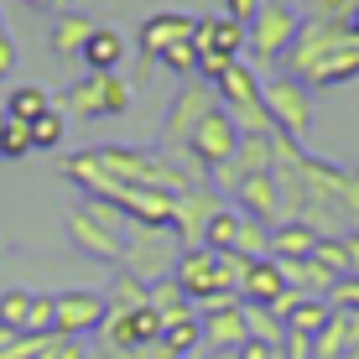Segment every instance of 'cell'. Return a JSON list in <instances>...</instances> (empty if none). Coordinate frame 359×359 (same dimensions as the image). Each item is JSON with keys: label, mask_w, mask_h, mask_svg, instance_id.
<instances>
[{"label": "cell", "mask_w": 359, "mask_h": 359, "mask_svg": "<svg viewBox=\"0 0 359 359\" xmlns=\"http://www.w3.org/2000/svg\"><path fill=\"white\" fill-rule=\"evenodd\" d=\"M281 63L307 89H333V83L359 79V36L349 21H302L292 53Z\"/></svg>", "instance_id": "6da1fadb"}, {"label": "cell", "mask_w": 359, "mask_h": 359, "mask_svg": "<svg viewBox=\"0 0 359 359\" xmlns=\"http://www.w3.org/2000/svg\"><path fill=\"white\" fill-rule=\"evenodd\" d=\"M94 162L109 172V177H120L126 188H151V193H188L198 177H188V167L172 162L167 151H156V146H94Z\"/></svg>", "instance_id": "7a4b0ae2"}, {"label": "cell", "mask_w": 359, "mask_h": 359, "mask_svg": "<svg viewBox=\"0 0 359 359\" xmlns=\"http://www.w3.org/2000/svg\"><path fill=\"white\" fill-rule=\"evenodd\" d=\"M53 109L79 120H109L130 109V83L120 73H83L79 83H68L63 94H53Z\"/></svg>", "instance_id": "3957f363"}, {"label": "cell", "mask_w": 359, "mask_h": 359, "mask_svg": "<svg viewBox=\"0 0 359 359\" xmlns=\"http://www.w3.org/2000/svg\"><path fill=\"white\" fill-rule=\"evenodd\" d=\"M297 27H302V16H297L292 6H281V0H266V6L245 21V53L255 57V73H261V68H276L281 57L292 53Z\"/></svg>", "instance_id": "277c9868"}, {"label": "cell", "mask_w": 359, "mask_h": 359, "mask_svg": "<svg viewBox=\"0 0 359 359\" xmlns=\"http://www.w3.org/2000/svg\"><path fill=\"white\" fill-rule=\"evenodd\" d=\"M214 94H219V104L229 109V120H234L240 135H276V126H271V115L261 104V73L245 63V57L214 83Z\"/></svg>", "instance_id": "5b68a950"}, {"label": "cell", "mask_w": 359, "mask_h": 359, "mask_svg": "<svg viewBox=\"0 0 359 359\" xmlns=\"http://www.w3.org/2000/svg\"><path fill=\"white\" fill-rule=\"evenodd\" d=\"M172 281L182 287V297L203 313V307L214 302H240V292H234V281L224 276V266H219L214 250H203V245H193V250L177 255V266H172Z\"/></svg>", "instance_id": "8992f818"}, {"label": "cell", "mask_w": 359, "mask_h": 359, "mask_svg": "<svg viewBox=\"0 0 359 359\" xmlns=\"http://www.w3.org/2000/svg\"><path fill=\"white\" fill-rule=\"evenodd\" d=\"M261 104H266L276 135L302 146V135L313 130V89L302 79H292V73H271V79H261Z\"/></svg>", "instance_id": "52a82bcc"}, {"label": "cell", "mask_w": 359, "mask_h": 359, "mask_svg": "<svg viewBox=\"0 0 359 359\" xmlns=\"http://www.w3.org/2000/svg\"><path fill=\"white\" fill-rule=\"evenodd\" d=\"M234 151H240V130H234L229 109H224V104H214L203 120H198V130H193L188 151H182V167H188V177L203 182L208 172H219Z\"/></svg>", "instance_id": "ba28073f"}, {"label": "cell", "mask_w": 359, "mask_h": 359, "mask_svg": "<svg viewBox=\"0 0 359 359\" xmlns=\"http://www.w3.org/2000/svg\"><path fill=\"white\" fill-rule=\"evenodd\" d=\"M182 255V240L172 229H146V224H130V240H126V255H120V271L135 281H167L172 266Z\"/></svg>", "instance_id": "9c48e42d"}, {"label": "cell", "mask_w": 359, "mask_h": 359, "mask_svg": "<svg viewBox=\"0 0 359 359\" xmlns=\"http://www.w3.org/2000/svg\"><path fill=\"white\" fill-rule=\"evenodd\" d=\"M214 104H219V94L208 89L203 79H182V89L172 94V104H167V115H162V151L172 156V162H182V151H188L198 120H203Z\"/></svg>", "instance_id": "30bf717a"}, {"label": "cell", "mask_w": 359, "mask_h": 359, "mask_svg": "<svg viewBox=\"0 0 359 359\" xmlns=\"http://www.w3.org/2000/svg\"><path fill=\"white\" fill-rule=\"evenodd\" d=\"M104 313H109L104 292H89V287L57 292L53 297V333H63V339H89V333H99Z\"/></svg>", "instance_id": "8fae6325"}, {"label": "cell", "mask_w": 359, "mask_h": 359, "mask_svg": "<svg viewBox=\"0 0 359 359\" xmlns=\"http://www.w3.org/2000/svg\"><path fill=\"white\" fill-rule=\"evenodd\" d=\"M156 339H162V318H156V307H135V313H104V323H99V344L109 349H156Z\"/></svg>", "instance_id": "7c38bea8"}, {"label": "cell", "mask_w": 359, "mask_h": 359, "mask_svg": "<svg viewBox=\"0 0 359 359\" xmlns=\"http://www.w3.org/2000/svg\"><path fill=\"white\" fill-rule=\"evenodd\" d=\"M271 162H276V135H240V151H234L219 172H208V182H214V193H219V188L234 193L245 177L271 172Z\"/></svg>", "instance_id": "4fadbf2b"}, {"label": "cell", "mask_w": 359, "mask_h": 359, "mask_svg": "<svg viewBox=\"0 0 359 359\" xmlns=\"http://www.w3.org/2000/svg\"><path fill=\"white\" fill-rule=\"evenodd\" d=\"M219 208H224V203H219V193L214 188H198V182H193L188 193L172 198V234L182 240V250L203 245V229H208V219H214Z\"/></svg>", "instance_id": "5bb4252c"}, {"label": "cell", "mask_w": 359, "mask_h": 359, "mask_svg": "<svg viewBox=\"0 0 359 359\" xmlns=\"http://www.w3.org/2000/svg\"><path fill=\"white\" fill-rule=\"evenodd\" d=\"M68 234H73V245H79L83 255H94V261H104V266H120V255H126V240L130 234H115V229H104L99 219L89 214V208H68Z\"/></svg>", "instance_id": "9a60e30c"}, {"label": "cell", "mask_w": 359, "mask_h": 359, "mask_svg": "<svg viewBox=\"0 0 359 359\" xmlns=\"http://www.w3.org/2000/svg\"><path fill=\"white\" fill-rule=\"evenodd\" d=\"M193 32H198V21H193V16H182V11H156V16H146V21H141V32H135V47H141L146 63H162L167 47L188 42Z\"/></svg>", "instance_id": "2e32d148"}, {"label": "cell", "mask_w": 359, "mask_h": 359, "mask_svg": "<svg viewBox=\"0 0 359 359\" xmlns=\"http://www.w3.org/2000/svg\"><path fill=\"white\" fill-rule=\"evenodd\" d=\"M198 328H203V349L208 354H234L245 344V302H214L198 313Z\"/></svg>", "instance_id": "e0dca14e"}, {"label": "cell", "mask_w": 359, "mask_h": 359, "mask_svg": "<svg viewBox=\"0 0 359 359\" xmlns=\"http://www.w3.org/2000/svg\"><path fill=\"white\" fill-rule=\"evenodd\" d=\"M281 292H287V276H281V266L271 261V255L250 261V271H245V281H240V302H245V307H276Z\"/></svg>", "instance_id": "ac0fdd59"}, {"label": "cell", "mask_w": 359, "mask_h": 359, "mask_svg": "<svg viewBox=\"0 0 359 359\" xmlns=\"http://www.w3.org/2000/svg\"><path fill=\"white\" fill-rule=\"evenodd\" d=\"M234 198H240V214L245 219H255V224H266V229H276L281 224V208H276V182H271V172H261V177H245L240 188H234Z\"/></svg>", "instance_id": "d6986e66"}, {"label": "cell", "mask_w": 359, "mask_h": 359, "mask_svg": "<svg viewBox=\"0 0 359 359\" xmlns=\"http://www.w3.org/2000/svg\"><path fill=\"white\" fill-rule=\"evenodd\" d=\"M193 42H198V53L245 57V21H234V16H208V21H198Z\"/></svg>", "instance_id": "ffe728a7"}, {"label": "cell", "mask_w": 359, "mask_h": 359, "mask_svg": "<svg viewBox=\"0 0 359 359\" xmlns=\"http://www.w3.org/2000/svg\"><path fill=\"white\" fill-rule=\"evenodd\" d=\"M79 57H83L89 73H120V63H126V36H120L115 27H94Z\"/></svg>", "instance_id": "44dd1931"}, {"label": "cell", "mask_w": 359, "mask_h": 359, "mask_svg": "<svg viewBox=\"0 0 359 359\" xmlns=\"http://www.w3.org/2000/svg\"><path fill=\"white\" fill-rule=\"evenodd\" d=\"M318 245V229L302 224V219H292V224H276L271 229V261H307Z\"/></svg>", "instance_id": "7402d4cb"}, {"label": "cell", "mask_w": 359, "mask_h": 359, "mask_svg": "<svg viewBox=\"0 0 359 359\" xmlns=\"http://www.w3.org/2000/svg\"><path fill=\"white\" fill-rule=\"evenodd\" d=\"M156 349L188 359L193 349H203V328H198V313H182V318H162V339H156Z\"/></svg>", "instance_id": "603a6c76"}, {"label": "cell", "mask_w": 359, "mask_h": 359, "mask_svg": "<svg viewBox=\"0 0 359 359\" xmlns=\"http://www.w3.org/2000/svg\"><path fill=\"white\" fill-rule=\"evenodd\" d=\"M89 32H94L89 16H79V11H63V16L53 21V36H47V42H53L57 57H79L83 42H89Z\"/></svg>", "instance_id": "cb8c5ba5"}, {"label": "cell", "mask_w": 359, "mask_h": 359, "mask_svg": "<svg viewBox=\"0 0 359 359\" xmlns=\"http://www.w3.org/2000/svg\"><path fill=\"white\" fill-rule=\"evenodd\" d=\"M328 318H333L328 297H297V302L287 307V333H302V339H318Z\"/></svg>", "instance_id": "d4e9b609"}, {"label": "cell", "mask_w": 359, "mask_h": 359, "mask_svg": "<svg viewBox=\"0 0 359 359\" xmlns=\"http://www.w3.org/2000/svg\"><path fill=\"white\" fill-rule=\"evenodd\" d=\"M276 266H281V276H287V287L302 292V297H328V287H333V276L313 255H307V261H276Z\"/></svg>", "instance_id": "484cf974"}, {"label": "cell", "mask_w": 359, "mask_h": 359, "mask_svg": "<svg viewBox=\"0 0 359 359\" xmlns=\"http://www.w3.org/2000/svg\"><path fill=\"white\" fill-rule=\"evenodd\" d=\"M47 109H53V94L42 89V83H16V89L6 94V109H0V115H11V120H32L36 115H47Z\"/></svg>", "instance_id": "4316f807"}, {"label": "cell", "mask_w": 359, "mask_h": 359, "mask_svg": "<svg viewBox=\"0 0 359 359\" xmlns=\"http://www.w3.org/2000/svg\"><path fill=\"white\" fill-rule=\"evenodd\" d=\"M146 297H151V287L120 271V276L109 281V292H104V307L109 313H135V307H146Z\"/></svg>", "instance_id": "83f0119b"}, {"label": "cell", "mask_w": 359, "mask_h": 359, "mask_svg": "<svg viewBox=\"0 0 359 359\" xmlns=\"http://www.w3.org/2000/svg\"><path fill=\"white\" fill-rule=\"evenodd\" d=\"M245 339H255V344H276V349H281V339H287V323H281L271 307H245Z\"/></svg>", "instance_id": "f1b7e54d"}, {"label": "cell", "mask_w": 359, "mask_h": 359, "mask_svg": "<svg viewBox=\"0 0 359 359\" xmlns=\"http://www.w3.org/2000/svg\"><path fill=\"white\" fill-rule=\"evenodd\" d=\"M146 302L156 307V318H182V313H198V307L188 302V297H182V287L177 281H151V297H146Z\"/></svg>", "instance_id": "f546056e"}, {"label": "cell", "mask_w": 359, "mask_h": 359, "mask_svg": "<svg viewBox=\"0 0 359 359\" xmlns=\"http://www.w3.org/2000/svg\"><path fill=\"white\" fill-rule=\"evenodd\" d=\"M63 130H68V115H63V109L36 115V120H32V151H57V146H63Z\"/></svg>", "instance_id": "4dcf8cb0"}, {"label": "cell", "mask_w": 359, "mask_h": 359, "mask_svg": "<svg viewBox=\"0 0 359 359\" xmlns=\"http://www.w3.org/2000/svg\"><path fill=\"white\" fill-rule=\"evenodd\" d=\"M0 156H6V162H16V156H32V126H27V120L0 115Z\"/></svg>", "instance_id": "1f68e13d"}, {"label": "cell", "mask_w": 359, "mask_h": 359, "mask_svg": "<svg viewBox=\"0 0 359 359\" xmlns=\"http://www.w3.org/2000/svg\"><path fill=\"white\" fill-rule=\"evenodd\" d=\"M313 261L323 266L333 281H339V276H349V255H344V234H318V245H313Z\"/></svg>", "instance_id": "d6a6232c"}, {"label": "cell", "mask_w": 359, "mask_h": 359, "mask_svg": "<svg viewBox=\"0 0 359 359\" xmlns=\"http://www.w3.org/2000/svg\"><path fill=\"white\" fill-rule=\"evenodd\" d=\"M27 313H32V292L11 287L6 297H0V328H11V333H27Z\"/></svg>", "instance_id": "836d02e7"}, {"label": "cell", "mask_w": 359, "mask_h": 359, "mask_svg": "<svg viewBox=\"0 0 359 359\" xmlns=\"http://www.w3.org/2000/svg\"><path fill=\"white\" fill-rule=\"evenodd\" d=\"M333 208H339L344 229H359V172L344 167V188H339V198H333Z\"/></svg>", "instance_id": "e575fe53"}, {"label": "cell", "mask_w": 359, "mask_h": 359, "mask_svg": "<svg viewBox=\"0 0 359 359\" xmlns=\"http://www.w3.org/2000/svg\"><path fill=\"white\" fill-rule=\"evenodd\" d=\"M162 68H172L177 79H193V73H198V42L188 36V42L167 47V53H162Z\"/></svg>", "instance_id": "d590c367"}, {"label": "cell", "mask_w": 359, "mask_h": 359, "mask_svg": "<svg viewBox=\"0 0 359 359\" xmlns=\"http://www.w3.org/2000/svg\"><path fill=\"white\" fill-rule=\"evenodd\" d=\"M36 359H89V349H83V339H63V333H47L42 349H36Z\"/></svg>", "instance_id": "8d00e7d4"}, {"label": "cell", "mask_w": 359, "mask_h": 359, "mask_svg": "<svg viewBox=\"0 0 359 359\" xmlns=\"http://www.w3.org/2000/svg\"><path fill=\"white\" fill-rule=\"evenodd\" d=\"M328 307L333 313H359V276H339L328 287Z\"/></svg>", "instance_id": "74e56055"}, {"label": "cell", "mask_w": 359, "mask_h": 359, "mask_svg": "<svg viewBox=\"0 0 359 359\" xmlns=\"http://www.w3.org/2000/svg\"><path fill=\"white\" fill-rule=\"evenodd\" d=\"M27 333H32V339H42V333H53V297L32 292V313H27Z\"/></svg>", "instance_id": "f35d334b"}, {"label": "cell", "mask_w": 359, "mask_h": 359, "mask_svg": "<svg viewBox=\"0 0 359 359\" xmlns=\"http://www.w3.org/2000/svg\"><path fill=\"white\" fill-rule=\"evenodd\" d=\"M240 63V57H224V53H198V79L208 83V89H214L219 79H224V73Z\"/></svg>", "instance_id": "ab89813d"}, {"label": "cell", "mask_w": 359, "mask_h": 359, "mask_svg": "<svg viewBox=\"0 0 359 359\" xmlns=\"http://www.w3.org/2000/svg\"><path fill=\"white\" fill-rule=\"evenodd\" d=\"M354 0H307V21H349Z\"/></svg>", "instance_id": "60d3db41"}, {"label": "cell", "mask_w": 359, "mask_h": 359, "mask_svg": "<svg viewBox=\"0 0 359 359\" xmlns=\"http://www.w3.org/2000/svg\"><path fill=\"white\" fill-rule=\"evenodd\" d=\"M281 359H318V354H313V339L287 333V339H281Z\"/></svg>", "instance_id": "b9f144b4"}, {"label": "cell", "mask_w": 359, "mask_h": 359, "mask_svg": "<svg viewBox=\"0 0 359 359\" xmlns=\"http://www.w3.org/2000/svg\"><path fill=\"white\" fill-rule=\"evenodd\" d=\"M234 359H281L276 344H255V339H245L240 349H234Z\"/></svg>", "instance_id": "7bdbcfd3"}, {"label": "cell", "mask_w": 359, "mask_h": 359, "mask_svg": "<svg viewBox=\"0 0 359 359\" xmlns=\"http://www.w3.org/2000/svg\"><path fill=\"white\" fill-rule=\"evenodd\" d=\"M261 6H266V0H224V16H234V21H250Z\"/></svg>", "instance_id": "ee69618b"}, {"label": "cell", "mask_w": 359, "mask_h": 359, "mask_svg": "<svg viewBox=\"0 0 359 359\" xmlns=\"http://www.w3.org/2000/svg\"><path fill=\"white\" fill-rule=\"evenodd\" d=\"M339 359H359V313H349V339H344V354Z\"/></svg>", "instance_id": "f6af8a7d"}, {"label": "cell", "mask_w": 359, "mask_h": 359, "mask_svg": "<svg viewBox=\"0 0 359 359\" xmlns=\"http://www.w3.org/2000/svg\"><path fill=\"white\" fill-rule=\"evenodd\" d=\"M11 68H16V42L0 36V79H11Z\"/></svg>", "instance_id": "bcb514c9"}, {"label": "cell", "mask_w": 359, "mask_h": 359, "mask_svg": "<svg viewBox=\"0 0 359 359\" xmlns=\"http://www.w3.org/2000/svg\"><path fill=\"white\" fill-rule=\"evenodd\" d=\"M344 255H349V276H359V229L344 234Z\"/></svg>", "instance_id": "7dc6e473"}, {"label": "cell", "mask_w": 359, "mask_h": 359, "mask_svg": "<svg viewBox=\"0 0 359 359\" xmlns=\"http://www.w3.org/2000/svg\"><path fill=\"white\" fill-rule=\"evenodd\" d=\"M349 27H354V36H359V0H354V11H349Z\"/></svg>", "instance_id": "c3c4849f"}, {"label": "cell", "mask_w": 359, "mask_h": 359, "mask_svg": "<svg viewBox=\"0 0 359 359\" xmlns=\"http://www.w3.org/2000/svg\"><path fill=\"white\" fill-rule=\"evenodd\" d=\"M146 359H177V354H167V349H151V354H146Z\"/></svg>", "instance_id": "681fc988"}, {"label": "cell", "mask_w": 359, "mask_h": 359, "mask_svg": "<svg viewBox=\"0 0 359 359\" xmlns=\"http://www.w3.org/2000/svg\"><path fill=\"white\" fill-rule=\"evenodd\" d=\"M214 359H234V354H214Z\"/></svg>", "instance_id": "f907efd6"}, {"label": "cell", "mask_w": 359, "mask_h": 359, "mask_svg": "<svg viewBox=\"0 0 359 359\" xmlns=\"http://www.w3.org/2000/svg\"><path fill=\"white\" fill-rule=\"evenodd\" d=\"M0 36H6V21H0Z\"/></svg>", "instance_id": "816d5d0a"}, {"label": "cell", "mask_w": 359, "mask_h": 359, "mask_svg": "<svg viewBox=\"0 0 359 359\" xmlns=\"http://www.w3.org/2000/svg\"><path fill=\"white\" fill-rule=\"evenodd\" d=\"M57 6H68V0H57Z\"/></svg>", "instance_id": "f5cc1de1"}]
</instances>
